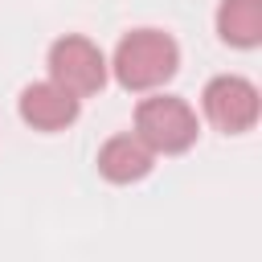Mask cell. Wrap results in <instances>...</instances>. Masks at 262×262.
Instances as JSON below:
<instances>
[{"instance_id":"obj_6","label":"cell","mask_w":262,"mask_h":262,"mask_svg":"<svg viewBox=\"0 0 262 262\" xmlns=\"http://www.w3.org/2000/svg\"><path fill=\"white\" fill-rule=\"evenodd\" d=\"M98 172L111 180V184H135L143 180L151 168H156V151L135 135V131H123V135H111L102 147H98Z\"/></svg>"},{"instance_id":"obj_2","label":"cell","mask_w":262,"mask_h":262,"mask_svg":"<svg viewBox=\"0 0 262 262\" xmlns=\"http://www.w3.org/2000/svg\"><path fill=\"white\" fill-rule=\"evenodd\" d=\"M196 111L176 98V94H151L135 106V135L156 151V156H176L196 143Z\"/></svg>"},{"instance_id":"obj_4","label":"cell","mask_w":262,"mask_h":262,"mask_svg":"<svg viewBox=\"0 0 262 262\" xmlns=\"http://www.w3.org/2000/svg\"><path fill=\"white\" fill-rule=\"evenodd\" d=\"M201 106H205V119L225 131V135H246L258 115H262V98H258V86L242 74H217L205 82L201 90Z\"/></svg>"},{"instance_id":"obj_7","label":"cell","mask_w":262,"mask_h":262,"mask_svg":"<svg viewBox=\"0 0 262 262\" xmlns=\"http://www.w3.org/2000/svg\"><path fill=\"white\" fill-rule=\"evenodd\" d=\"M217 33L233 49L262 45V0H221L217 4Z\"/></svg>"},{"instance_id":"obj_1","label":"cell","mask_w":262,"mask_h":262,"mask_svg":"<svg viewBox=\"0 0 262 262\" xmlns=\"http://www.w3.org/2000/svg\"><path fill=\"white\" fill-rule=\"evenodd\" d=\"M106 66H111V74L123 90H135V94L160 90L180 70V45L164 29H131L115 45V57Z\"/></svg>"},{"instance_id":"obj_5","label":"cell","mask_w":262,"mask_h":262,"mask_svg":"<svg viewBox=\"0 0 262 262\" xmlns=\"http://www.w3.org/2000/svg\"><path fill=\"white\" fill-rule=\"evenodd\" d=\"M16 111H20V119H25L33 131L53 135V131H66V127L78 119L82 98H74V94L61 90L53 78H45V82H29V86L20 90Z\"/></svg>"},{"instance_id":"obj_3","label":"cell","mask_w":262,"mask_h":262,"mask_svg":"<svg viewBox=\"0 0 262 262\" xmlns=\"http://www.w3.org/2000/svg\"><path fill=\"white\" fill-rule=\"evenodd\" d=\"M106 74H111L106 53H102L90 37L66 33V37H57V41L49 45V78H53L61 90H70L74 98L98 94V90L106 86Z\"/></svg>"}]
</instances>
